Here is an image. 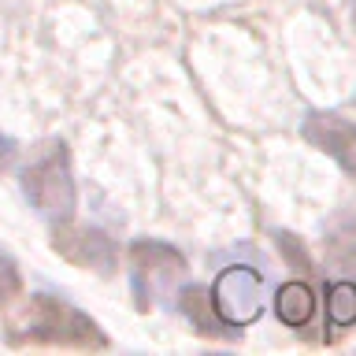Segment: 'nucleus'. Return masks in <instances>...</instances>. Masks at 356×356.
I'll list each match as a JSON object with an SVG mask.
<instances>
[{"mask_svg": "<svg viewBox=\"0 0 356 356\" xmlns=\"http://www.w3.org/2000/svg\"><path fill=\"white\" fill-rule=\"evenodd\" d=\"M11 345H74V349H108L104 330L97 327L93 316L78 312L60 297L33 293L26 319L8 330Z\"/></svg>", "mask_w": 356, "mask_h": 356, "instance_id": "f257e3e1", "label": "nucleus"}, {"mask_svg": "<svg viewBox=\"0 0 356 356\" xmlns=\"http://www.w3.org/2000/svg\"><path fill=\"white\" fill-rule=\"evenodd\" d=\"M22 197L38 208V216L56 222H67L74 216L78 193H74V178H71V152L67 141H44L38 152L30 156V163L19 171Z\"/></svg>", "mask_w": 356, "mask_h": 356, "instance_id": "f03ea898", "label": "nucleus"}, {"mask_svg": "<svg viewBox=\"0 0 356 356\" xmlns=\"http://www.w3.org/2000/svg\"><path fill=\"white\" fill-rule=\"evenodd\" d=\"M182 275H186V256L175 245L156 238H138L130 245V282L141 312L152 305L156 293H167Z\"/></svg>", "mask_w": 356, "mask_h": 356, "instance_id": "7ed1b4c3", "label": "nucleus"}, {"mask_svg": "<svg viewBox=\"0 0 356 356\" xmlns=\"http://www.w3.org/2000/svg\"><path fill=\"white\" fill-rule=\"evenodd\" d=\"M211 305L230 327H249L264 312V278L252 267H222L211 286Z\"/></svg>", "mask_w": 356, "mask_h": 356, "instance_id": "20e7f679", "label": "nucleus"}, {"mask_svg": "<svg viewBox=\"0 0 356 356\" xmlns=\"http://www.w3.org/2000/svg\"><path fill=\"white\" fill-rule=\"evenodd\" d=\"M300 134L312 149L327 152L349 178H356V122L338 111H308Z\"/></svg>", "mask_w": 356, "mask_h": 356, "instance_id": "39448f33", "label": "nucleus"}, {"mask_svg": "<svg viewBox=\"0 0 356 356\" xmlns=\"http://www.w3.org/2000/svg\"><path fill=\"white\" fill-rule=\"evenodd\" d=\"M52 249L71 260L74 267H93L100 275H111L115 271V241L108 238L104 230L97 227H71L67 222H56V234H52Z\"/></svg>", "mask_w": 356, "mask_h": 356, "instance_id": "423d86ee", "label": "nucleus"}, {"mask_svg": "<svg viewBox=\"0 0 356 356\" xmlns=\"http://www.w3.org/2000/svg\"><path fill=\"white\" fill-rule=\"evenodd\" d=\"M178 312L189 319V327H193L197 334L222 338V341H238L241 338V330L230 327V323L216 312V305H211V289H204V286H186L182 293H178Z\"/></svg>", "mask_w": 356, "mask_h": 356, "instance_id": "0eeeda50", "label": "nucleus"}, {"mask_svg": "<svg viewBox=\"0 0 356 356\" xmlns=\"http://www.w3.org/2000/svg\"><path fill=\"white\" fill-rule=\"evenodd\" d=\"M275 316L286 327H305L316 316V293L308 289V282H286L275 293Z\"/></svg>", "mask_w": 356, "mask_h": 356, "instance_id": "6e6552de", "label": "nucleus"}, {"mask_svg": "<svg viewBox=\"0 0 356 356\" xmlns=\"http://www.w3.org/2000/svg\"><path fill=\"white\" fill-rule=\"evenodd\" d=\"M327 256L341 271H356V216H345L327 234Z\"/></svg>", "mask_w": 356, "mask_h": 356, "instance_id": "1a4fd4ad", "label": "nucleus"}, {"mask_svg": "<svg viewBox=\"0 0 356 356\" xmlns=\"http://www.w3.org/2000/svg\"><path fill=\"white\" fill-rule=\"evenodd\" d=\"M327 323L330 327H353L356 323V282L327 286Z\"/></svg>", "mask_w": 356, "mask_h": 356, "instance_id": "9d476101", "label": "nucleus"}, {"mask_svg": "<svg viewBox=\"0 0 356 356\" xmlns=\"http://www.w3.org/2000/svg\"><path fill=\"white\" fill-rule=\"evenodd\" d=\"M19 289H22V278H19L15 260H11L8 252H0V305H8Z\"/></svg>", "mask_w": 356, "mask_h": 356, "instance_id": "9b49d317", "label": "nucleus"}, {"mask_svg": "<svg viewBox=\"0 0 356 356\" xmlns=\"http://www.w3.org/2000/svg\"><path fill=\"white\" fill-rule=\"evenodd\" d=\"M275 238H278V245L286 249L289 260H300V267L308 271V256H305V249H300V245H293V238H289V234H275Z\"/></svg>", "mask_w": 356, "mask_h": 356, "instance_id": "f8f14e48", "label": "nucleus"}, {"mask_svg": "<svg viewBox=\"0 0 356 356\" xmlns=\"http://www.w3.org/2000/svg\"><path fill=\"white\" fill-rule=\"evenodd\" d=\"M11 156H15V141H11L8 134H0V167H8Z\"/></svg>", "mask_w": 356, "mask_h": 356, "instance_id": "ddd939ff", "label": "nucleus"}, {"mask_svg": "<svg viewBox=\"0 0 356 356\" xmlns=\"http://www.w3.org/2000/svg\"><path fill=\"white\" fill-rule=\"evenodd\" d=\"M353 30H356V0H353Z\"/></svg>", "mask_w": 356, "mask_h": 356, "instance_id": "4468645a", "label": "nucleus"}]
</instances>
